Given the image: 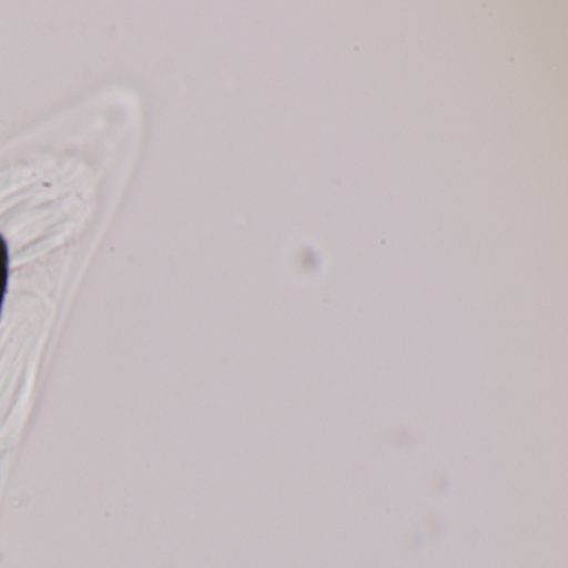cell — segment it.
<instances>
[{
	"label": "cell",
	"instance_id": "1",
	"mask_svg": "<svg viewBox=\"0 0 568 568\" xmlns=\"http://www.w3.org/2000/svg\"><path fill=\"white\" fill-rule=\"evenodd\" d=\"M9 284V247L8 242L0 235V315L4 307L6 292Z\"/></svg>",
	"mask_w": 568,
	"mask_h": 568
}]
</instances>
